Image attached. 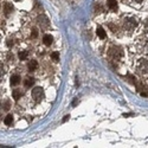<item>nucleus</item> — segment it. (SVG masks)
<instances>
[{
    "mask_svg": "<svg viewBox=\"0 0 148 148\" xmlns=\"http://www.w3.org/2000/svg\"><path fill=\"white\" fill-rule=\"evenodd\" d=\"M136 26H138V20L134 17H126L123 19V27H125V30L132 31Z\"/></svg>",
    "mask_w": 148,
    "mask_h": 148,
    "instance_id": "obj_1",
    "label": "nucleus"
},
{
    "mask_svg": "<svg viewBox=\"0 0 148 148\" xmlns=\"http://www.w3.org/2000/svg\"><path fill=\"white\" fill-rule=\"evenodd\" d=\"M136 71L138 73H140V75H147L148 73V60L146 59H140L138 62L136 64Z\"/></svg>",
    "mask_w": 148,
    "mask_h": 148,
    "instance_id": "obj_2",
    "label": "nucleus"
},
{
    "mask_svg": "<svg viewBox=\"0 0 148 148\" xmlns=\"http://www.w3.org/2000/svg\"><path fill=\"white\" fill-rule=\"evenodd\" d=\"M109 56L113 57L114 59H120L122 56H123V52H122V49L119 47V46H112L109 50Z\"/></svg>",
    "mask_w": 148,
    "mask_h": 148,
    "instance_id": "obj_3",
    "label": "nucleus"
},
{
    "mask_svg": "<svg viewBox=\"0 0 148 148\" xmlns=\"http://www.w3.org/2000/svg\"><path fill=\"white\" fill-rule=\"evenodd\" d=\"M32 97L34 98L36 102H40L44 98V90L40 87H37L32 90Z\"/></svg>",
    "mask_w": 148,
    "mask_h": 148,
    "instance_id": "obj_4",
    "label": "nucleus"
},
{
    "mask_svg": "<svg viewBox=\"0 0 148 148\" xmlns=\"http://www.w3.org/2000/svg\"><path fill=\"white\" fill-rule=\"evenodd\" d=\"M37 21H38V24L40 25V27H43V29H47L49 25H50V20H49V18H47L45 14L38 16V18H37Z\"/></svg>",
    "mask_w": 148,
    "mask_h": 148,
    "instance_id": "obj_5",
    "label": "nucleus"
},
{
    "mask_svg": "<svg viewBox=\"0 0 148 148\" xmlns=\"http://www.w3.org/2000/svg\"><path fill=\"white\" fill-rule=\"evenodd\" d=\"M12 11H13V5L10 4V3H6V4L4 5V13H5V16L8 17V16L12 13Z\"/></svg>",
    "mask_w": 148,
    "mask_h": 148,
    "instance_id": "obj_6",
    "label": "nucleus"
},
{
    "mask_svg": "<svg viewBox=\"0 0 148 148\" xmlns=\"http://www.w3.org/2000/svg\"><path fill=\"white\" fill-rule=\"evenodd\" d=\"M52 40H53V38H52L50 34H45V36L43 37V42H44V44L47 45V46H50V45L52 44Z\"/></svg>",
    "mask_w": 148,
    "mask_h": 148,
    "instance_id": "obj_7",
    "label": "nucleus"
},
{
    "mask_svg": "<svg viewBox=\"0 0 148 148\" xmlns=\"http://www.w3.org/2000/svg\"><path fill=\"white\" fill-rule=\"evenodd\" d=\"M108 7L112 11H116L117 10V1L116 0H108Z\"/></svg>",
    "mask_w": 148,
    "mask_h": 148,
    "instance_id": "obj_8",
    "label": "nucleus"
},
{
    "mask_svg": "<svg viewBox=\"0 0 148 148\" xmlns=\"http://www.w3.org/2000/svg\"><path fill=\"white\" fill-rule=\"evenodd\" d=\"M27 68L30 71H34L37 68H38V63H37V60H31L30 63L27 64Z\"/></svg>",
    "mask_w": 148,
    "mask_h": 148,
    "instance_id": "obj_9",
    "label": "nucleus"
},
{
    "mask_svg": "<svg viewBox=\"0 0 148 148\" xmlns=\"http://www.w3.org/2000/svg\"><path fill=\"white\" fill-rule=\"evenodd\" d=\"M96 33H97V36L100 37L101 39H104L106 37H107V34H106V31H104L102 27H97V31H96Z\"/></svg>",
    "mask_w": 148,
    "mask_h": 148,
    "instance_id": "obj_10",
    "label": "nucleus"
},
{
    "mask_svg": "<svg viewBox=\"0 0 148 148\" xmlns=\"http://www.w3.org/2000/svg\"><path fill=\"white\" fill-rule=\"evenodd\" d=\"M20 83V77L18 75H13V76H11V84L12 85H17Z\"/></svg>",
    "mask_w": 148,
    "mask_h": 148,
    "instance_id": "obj_11",
    "label": "nucleus"
},
{
    "mask_svg": "<svg viewBox=\"0 0 148 148\" xmlns=\"http://www.w3.org/2000/svg\"><path fill=\"white\" fill-rule=\"evenodd\" d=\"M12 96H13L14 100H19V98L23 96V92H21V90L14 89V90H13V92H12Z\"/></svg>",
    "mask_w": 148,
    "mask_h": 148,
    "instance_id": "obj_12",
    "label": "nucleus"
},
{
    "mask_svg": "<svg viewBox=\"0 0 148 148\" xmlns=\"http://www.w3.org/2000/svg\"><path fill=\"white\" fill-rule=\"evenodd\" d=\"M33 83H34V79H33L32 77H27L25 81H24V84H25V87H27V88L32 87Z\"/></svg>",
    "mask_w": 148,
    "mask_h": 148,
    "instance_id": "obj_13",
    "label": "nucleus"
},
{
    "mask_svg": "<svg viewBox=\"0 0 148 148\" xmlns=\"http://www.w3.org/2000/svg\"><path fill=\"white\" fill-rule=\"evenodd\" d=\"M4 123H5L6 126H11L12 123H13V116H12V115H7L5 117V120H4Z\"/></svg>",
    "mask_w": 148,
    "mask_h": 148,
    "instance_id": "obj_14",
    "label": "nucleus"
},
{
    "mask_svg": "<svg viewBox=\"0 0 148 148\" xmlns=\"http://www.w3.org/2000/svg\"><path fill=\"white\" fill-rule=\"evenodd\" d=\"M27 55H29V52H27V51H20L18 56H19V59H20V60H24V59H26Z\"/></svg>",
    "mask_w": 148,
    "mask_h": 148,
    "instance_id": "obj_15",
    "label": "nucleus"
},
{
    "mask_svg": "<svg viewBox=\"0 0 148 148\" xmlns=\"http://www.w3.org/2000/svg\"><path fill=\"white\" fill-rule=\"evenodd\" d=\"M38 37V30H37L36 27L32 29V33H31V38H37Z\"/></svg>",
    "mask_w": 148,
    "mask_h": 148,
    "instance_id": "obj_16",
    "label": "nucleus"
},
{
    "mask_svg": "<svg viewBox=\"0 0 148 148\" xmlns=\"http://www.w3.org/2000/svg\"><path fill=\"white\" fill-rule=\"evenodd\" d=\"M51 58H52L55 62L59 60V55H58V52H53V53H51Z\"/></svg>",
    "mask_w": 148,
    "mask_h": 148,
    "instance_id": "obj_17",
    "label": "nucleus"
},
{
    "mask_svg": "<svg viewBox=\"0 0 148 148\" xmlns=\"http://www.w3.org/2000/svg\"><path fill=\"white\" fill-rule=\"evenodd\" d=\"M8 107H10V102H6L5 106H4V109H5V110H8V109H10Z\"/></svg>",
    "mask_w": 148,
    "mask_h": 148,
    "instance_id": "obj_18",
    "label": "nucleus"
},
{
    "mask_svg": "<svg viewBox=\"0 0 148 148\" xmlns=\"http://www.w3.org/2000/svg\"><path fill=\"white\" fill-rule=\"evenodd\" d=\"M12 45H13V42H12L11 39H10V40H7V46H8V47H11Z\"/></svg>",
    "mask_w": 148,
    "mask_h": 148,
    "instance_id": "obj_19",
    "label": "nucleus"
},
{
    "mask_svg": "<svg viewBox=\"0 0 148 148\" xmlns=\"http://www.w3.org/2000/svg\"><path fill=\"white\" fill-rule=\"evenodd\" d=\"M69 119H70V115H66V116H65V117L63 119V122H65V121H68Z\"/></svg>",
    "mask_w": 148,
    "mask_h": 148,
    "instance_id": "obj_20",
    "label": "nucleus"
},
{
    "mask_svg": "<svg viewBox=\"0 0 148 148\" xmlns=\"http://www.w3.org/2000/svg\"><path fill=\"white\" fill-rule=\"evenodd\" d=\"M128 77H130V78H132V79H134V77H133V76H130V75H129V76H128ZM132 82H133V83H134V84H136V81H132Z\"/></svg>",
    "mask_w": 148,
    "mask_h": 148,
    "instance_id": "obj_21",
    "label": "nucleus"
},
{
    "mask_svg": "<svg viewBox=\"0 0 148 148\" xmlns=\"http://www.w3.org/2000/svg\"><path fill=\"white\" fill-rule=\"evenodd\" d=\"M77 102H78V98H76V100L73 101V103H72V104H73V106H76V104H77Z\"/></svg>",
    "mask_w": 148,
    "mask_h": 148,
    "instance_id": "obj_22",
    "label": "nucleus"
},
{
    "mask_svg": "<svg viewBox=\"0 0 148 148\" xmlns=\"http://www.w3.org/2000/svg\"><path fill=\"white\" fill-rule=\"evenodd\" d=\"M135 1H136V3H142L143 0H135Z\"/></svg>",
    "mask_w": 148,
    "mask_h": 148,
    "instance_id": "obj_23",
    "label": "nucleus"
},
{
    "mask_svg": "<svg viewBox=\"0 0 148 148\" xmlns=\"http://www.w3.org/2000/svg\"><path fill=\"white\" fill-rule=\"evenodd\" d=\"M14 1H20V0H14Z\"/></svg>",
    "mask_w": 148,
    "mask_h": 148,
    "instance_id": "obj_24",
    "label": "nucleus"
}]
</instances>
